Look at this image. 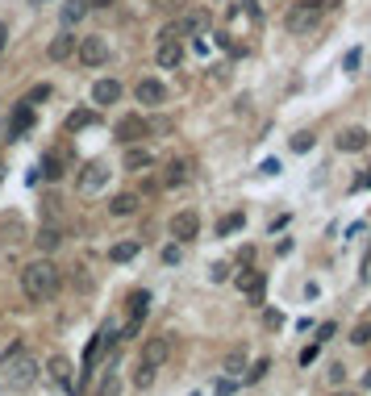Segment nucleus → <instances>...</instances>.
<instances>
[{
	"label": "nucleus",
	"mask_w": 371,
	"mask_h": 396,
	"mask_svg": "<svg viewBox=\"0 0 371 396\" xmlns=\"http://www.w3.org/2000/svg\"><path fill=\"white\" fill-rule=\"evenodd\" d=\"M59 267L50 263V259H34V263L21 271V288H25V296L34 301V305H42V301H50L54 292H59Z\"/></svg>",
	"instance_id": "obj_1"
},
{
	"label": "nucleus",
	"mask_w": 371,
	"mask_h": 396,
	"mask_svg": "<svg viewBox=\"0 0 371 396\" xmlns=\"http://www.w3.org/2000/svg\"><path fill=\"white\" fill-rule=\"evenodd\" d=\"M38 371H42V367H38V359H34V354H25V351H17V347H13V351L4 354V363H0V384L21 392V388H30V384L38 380Z\"/></svg>",
	"instance_id": "obj_2"
},
{
	"label": "nucleus",
	"mask_w": 371,
	"mask_h": 396,
	"mask_svg": "<svg viewBox=\"0 0 371 396\" xmlns=\"http://www.w3.org/2000/svg\"><path fill=\"white\" fill-rule=\"evenodd\" d=\"M167 354H171V338H167V334H159V338H146V342H142L138 367H134V384H138V388H150V384H154V371L167 363Z\"/></svg>",
	"instance_id": "obj_3"
},
{
	"label": "nucleus",
	"mask_w": 371,
	"mask_h": 396,
	"mask_svg": "<svg viewBox=\"0 0 371 396\" xmlns=\"http://www.w3.org/2000/svg\"><path fill=\"white\" fill-rule=\"evenodd\" d=\"M317 21H322L317 0H300V4H292V8H288V17H284L288 34H313V30H317Z\"/></svg>",
	"instance_id": "obj_4"
},
{
	"label": "nucleus",
	"mask_w": 371,
	"mask_h": 396,
	"mask_svg": "<svg viewBox=\"0 0 371 396\" xmlns=\"http://www.w3.org/2000/svg\"><path fill=\"white\" fill-rule=\"evenodd\" d=\"M75 54H80V63H84V67H104V63H109V42H104L100 34L80 38V42H75Z\"/></svg>",
	"instance_id": "obj_5"
},
{
	"label": "nucleus",
	"mask_w": 371,
	"mask_h": 396,
	"mask_svg": "<svg viewBox=\"0 0 371 396\" xmlns=\"http://www.w3.org/2000/svg\"><path fill=\"white\" fill-rule=\"evenodd\" d=\"M238 288H242V296H246L250 305H263V292H267V275H263V271H242V275H238Z\"/></svg>",
	"instance_id": "obj_6"
},
{
	"label": "nucleus",
	"mask_w": 371,
	"mask_h": 396,
	"mask_svg": "<svg viewBox=\"0 0 371 396\" xmlns=\"http://www.w3.org/2000/svg\"><path fill=\"white\" fill-rule=\"evenodd\" d=\"M47 371H50V380H54L63 392H75V388H80V384H75V376H71V359H63V354H50Z\"/></svg>",
	"instance_id": "obj_7"
},
{
	"label": "nucleus",
	"mask_w": 371,
	"mask_h": 396,
	"mask_svg": "<svg viewBox=\"0 0 371 396\" xmlns=\"http://www.w3.org/2000/svg\"><path fill=\"white\" fill-rule=\"evenodd\" d=\"M196 234H200V213L184 209V213L171 217V238H176V242H192Z\"/></svg>",
	"instance_id": "obj_8"
},
{
	"label": "nucleus",
	"mask_w": 371,
	"mask_h": 396,
	"mask_svg": "<svg viewBox=\"0 0 371 396\" xmlns=\"http://www.w3.org/2000/svg\"><path fill=\"white\" fill-rule=\"evenodd\" d=\"M176 30H180V38H188V34H205V30H209V13H205V8H188V13L176 17Z\"/></svg>",
	"instance_id": "obj_9"
},
{
	"label": "nucleus",
	"mask_w": 371,
	"mask_h": 396,
	"mask_svg": "<svg viewBox=\"0 0 371 396\" xmlns=\"http://www.w3.org/2000/svg\"><path fill=\"white\" fill-rule=\"evenodd\" d=\"M134 96H138V104H163L167 100V88L159 84V80H138V88H134Z\"/></svg>",
	"instance_id": "obj_10"
},
{
	"label": "nucleus",
	"mask_w": 371,
	"mask_h": 396,
	"mask_svg": "<svg viewBox=\"0 0 371 396\" xmlns=\"http://www.w3.org/2000/svg\"><path fill=\"white\" fill-rule=\"evenodd\" d=\"M138 205H142L138 192H117V196L109 200V213H113V217H134V213H138Z\"/></svg>",
	"instance_id": "obj_11"
},
{
	"label": "nucleus",
	"mask_w": 371,
	"mask_h": 396,
	"mask_svg": "<svg viewBox=\"0 0 371 396\" xmlns=\"http://www.w3.org/2000/svg\"><path fill=\"white\" fill-rule=\"evenodd\" d=\"M104 179H109V163H104V159H92V163L84 167V176H80V188H84V192H96Z\"/></svg>",
	"instance_id": "obj_12"
},
{
	"label": "nucleus",
	"mask_w": 371,
	"mask_h": 396,
	"mask_svg": "<svg viewBox=\"0 0 371 396\" xmlns=\"http://www.w3.org/2000/svg\"><path fill=\"white\" fill-rule=\"evenodd\" d=\"M34 126V104L30 100H21L17 109H13V121H8V138H21V133Z\"/></svg>",
	"instance_id": "obj_13"
},
{
	"label": "nucleus",
	"mask_w": 371,
	"mask_h": 396,
	"mask_svg": "<svg viewBox=\"0 0 371 396\" xmlns=\"http://www.w3.org/2000/svg\"><path fill=\"white\" fill-rule=\"evenodd\" d=\"M88 8H92L88 0H63V8H59V21L71 30V25H80V21L88 17Z\"/></svg>",
	"instance_id": "obj_14"
},
{
	"label": "nucleus",
	"mask_w": 371,
	"mask_h": 396,
	"mask_svg": "<svg viewBox=\"0 0 371 396\" xmlns=\"http://www.w3.org/2000/svg\"><path fill=\"white\" fill-rule=\"evenodd\" d=\"M113 342H117V330H113V325H104V330H100V334L92 338V347H88V354H84V367H92L96 359L104 354V347H113Z\"/></svg>",
	"instance_id": "obj_15"
},
{
	"label": "nucleus",
	"mask_w": 371,
	"mask_h": 396,
	"mask_svg": "<svg viewBox=\"0 0 371 396\" xmlns=\"http://www.w3.org/2000/svg\"><path fill=\"white\" fill-rule=\"evenodd\" d=\"M121 100V84L117 80H96L92 84V104H117Z\"/></svg>",
	"instance_id": "obj_16"
},
{
	"label": "nucleus",
	"mask_w": 371,
	"mask_h": 396,
	"mask_svg": "<svg viewBox=\"0 0 371 396\" xmlns=\"http://www.w3.org/2000/svg\"><path fill=\"white\" fill-rule=\"evenodd\" d=\"M188 172H192L188 159H171L167 172H163V188H180V184H188Z\"/></svg>",
	"instance_id": "obj_17"
},
{
	"label": "nucleus",
	"mask_w": 371,
	"mask_h": 396,
	"mask_svg": "<svg viewBox=\"0 0 371 396\" xmlns=\"http://www.w3.org/2000/svg\"><path fill=\"white\" fill-rule=\"evenodd\" d=\"M142 133H150V130H146V121H142L138 113H134V117H121V121H117V138H121V142H138Z\"/></svg>",
	"instance_id": "obj_18"
},
{
	"label": "nucleus",
	"mask_w": 371,
	"mask_h": 396,
	"mask_svg": "<svg viewBox=\"0 0 371 396\" xmlns=\"http://www.w3.org/2000/svg\"><path fill=\"white\" fill-rule=\"evenodd\" d=\"M47 54H50V59H54V63H63V59H71V54H75V38H71V34L63 30L59 38H50Z\"/></svg>",
	"instance_id": "obj_19"
},
{
	"label": "nucleus",
	"mask_w": 371,
	"mask_h": 396,
	"mask_svg": "<svg viewBox=\"0 0 371 396\" xmlns=\"http://www.w3.org/2000/svg\"><path fill=\"white\" fill-rule=\"evenodd\" d=\"M0 242H4V246L25 242V225H21V217H4V221H0Z\"/></svg>",
	"instance_id": "obj_20"
},
{
	"label": "nucleus",
	"mask_w": 371,
	"mask_h": 396,
	"mask_svg": "<svg viewBox=\"0 0 371 396\" xmlns=\"http://www.w3.org/2000/svg\"><path fill=\"white\" fill-rule=\"evenodd\" d=\"M180 59H184V46H180V38H171V42H159V67H180Z\"/></svg>",
	"instance_id": "obj_21"
},
{
	"label": "nucleus",
	"mask_w": 371,
	"mask_h": 396,
	"mask_svg": "<svg viewBox=\"0 0 371 396\" xmlns=\"http://www.w3.org/2000/svg\"><path fill=\"white\" fill-rule=\"evenodd\" d=\"M34 242H38V251H59V246H63V229H59V225H42V229H38V234H34Z\"/></svg>",
	"instance_id": "obj_22"
},
{
	"label": "nucleus",
	"mask_w": 371,
	"mask_h": 396,
	"mask_svg": "<svg viewBox=\"0 0 371 396\" xmlns=\"http://www.w3.org/2000/svg\"><path fill=\"white\" fill-rule=\"evenodd\" d=\"M338 150H351V155L367 150V130H346V133H338Z\"/></svg>",
	"instance_id": "obj_23"
},
{
	"label": "nucleus",
	"mask_w": 371,
	"mask_h": 396,
	"mask_svg": "<svg viewBox=\"0 0 371 396\" xmlns=\"http://www.w3.org/2000/svg\"><path fill=\"white\" fill-rule=\"evenodd\" d=\"M150 163H154V155H150L146 146H130V150H126V172H146Z\"/></svg>",
	"instance_id": "obj_24"
},
{
	"label": "nucleus",
	"mask_w": 371,
	"mask_h": 396,
	"mask_svg": "<svg viewBox=\"0 0 371 396\" xmlns=\"http://www.w3.org/2000/svg\"><path fill=\"white\" fill-rule=\"evenodd\" d=\"M138 251H142V242H138V238H130V242H117V246L109 251V259H113V263H130Z\"/></svg>",
	"instance_id": "obj_25"
},
{
	"label": "nucleus",
	"mask_w": 371,
	"mask_h": 396,
	"mask_svg": "<svg viewBox=\"0 0 371 396\" xmlns=\"http://www.w3.org/2000/svg\"><path fill=\"white\" fill-rule=\"evenodd\" d=\"M88 126H96L92 109H75V113L67 117V133H80V130H88Z\"/></svg>",
	"instance_id": "obj_26"
},
{
	"label": "nucleus",
	"mask_w": 371,
	"mask_h": 396,
	"mask_svg": "<svg viewBox=\"0 0 371 396\" xmlns=\"http://www.w3.org/2000/svg\"><path fill=\"white\" fill-rule=\"evenodd\" d=\"M242 371H246V351H230L226 354V376L242 380Z\"/></svg>",
	"instance_id": "obj_27"
},
{
	"label": "nucleus",
	"mask_w": 371,
	"mask_h": 396,
	"mask_svg": "<svg viewBox=\"0 0 371 396\" xmlns=\"http://www.w3.org/2000/svg\"><path fill=\"white\" fill-rule=\"evenodd\" d=\"M130 313H134V321H142L150 313V292H130Z\"/></svg>",
	"instance_id": "obj_28"
},
{
	"label": "nucleus",
	"mask_w": 371,
	"mask_h": 396,
	"mask_svg": "<svg viewBox=\"0 0 371 396\" xmlns=\"http://www.w3.org/2000/svg\"><path fill=\"white\" fill-rule=\"evenodd\" d=\"M38 172L47 179H59L63 176V159H59V155H42V167H38Z\"/></svg>",
	"instance_id": "obj_29"
},
{
	"label": "nucleus",
	"mask_w": 371,
	"mask_h": 396,
	"mask_svg": "<svg viewBox=\"0 0 371 396\" xmlns=\"http://www.w3.org/2000/svg\"><path fill=\"white\" fill-rule=\"evenodd\" d=\"M242 225H246V217H242V213H230V217L217 221V234H221V238H230L233 229H242Z\"/></svg>",
	"instance_id": "obj_30"
},
{
	"label": "nucleus",
	"mask_w": 371,
	"mask_h": 396,
	"mask_svg": "<svg viewBox=\"0 0 371 396\" xmlns=\"http://www.w3.org/2000/svg\"><path fill=\"white\" fill-rule=\"evenodd\" d=\"M351 342H355V347H367L371 342V321H359V325L351 330Z\"/></svg>",
	"instance_id": "obj_31"
},
{
	"label": "nucleus",
	"mask_w": 371,
	"mask_h": 396,
	"mask_svg": "<svg viewBox=\"0 0 371 396\" xmlns=\"http://www.w3.org/2000/svg\"><path fill=\"white\" fill-rule=\"evenodd\" d=\"M267 371H272V359H259V363H255V367L246 371V384H259V380H263Z\"/></svg>",
	"instance_id": "obj_32"
},
{
	"label": "nucleus",
	"mask_w": 371,
	"mask_h": 396,
	"mask_svg": "<svg viewBox=\"0 0 371 396\" xmlns=\"http://www.w3.org/2000/svg\"><path fill=\"white\" fill-rule=\"evenodd\" d=\"M238 392V380H233V376H221V380H217V396H233Z\"/></svg>",
	"instance_id": "obj_33"
},
{
	"label": "nucleus",
	"mask_w": 371,
	"mask_h": 396,
	"mask_svg": "<svg viewBox=\"0 0 371 396\" xmlns=\"http://www.w3.org/2000/svg\"><path fill=\"white\" fill-rule=\"evenodd\" d=\"M317 354H322V342H309V347H305V351H300V363H305V367H309V363H313V359H317Z\"/></svg>",
	"instance_id": "obj_34"
},
{
	"label": "nucleus",
	"mask_w": 371,
	"mask_h": 396,
	"mask_svg": "<svg viewBox=\"0 0 371 396\" xmlns=\"http://www.w3.org/2000/svg\"><path fill=\"white\" fill-rule=\"evenodd\" d=\"M292 150H313V133H296L292 138Z\"/></svg>",
	"instance_id": "obj_35"
},
{
	"label": "nucleus",
	"mask_w": 371,
	"mask_h": 396,
	"mask_svg": "<svg viewBox=\"0 0 371 396\" xmlns=\"http://www.w3.org/2000/svg\"><path fill=\"white\" fill-rule=\"evenodd\" d=\"M209 280H213V284H226V280H230V267H226V263H217L213 271H209Z\"/></svg>",
	"instance_id": "obj_36"
},
{
	"label": "nucleus",
	"mask_w": 371,
	"mask_h": 396,
	"mask_svg": "<svg viewBox=\"0 0 371 396\" xmlns=\"http://www.w3.org/2000/svg\"><path fill=\"white\" fill-rule=\"evenodd\" d=\"M334 334H338V325H334V321H325V325H317V342H329Z\"/></svg>",
	"instance_id": "obj_37"
},
{
	"label": "nucleus",
	"mask_w": 371,
	"mask_h": 396,
	"mask_svg": "<svg viewBox=\"0 0 371 396\" xmlns=\"http://www.w3.org/2000/svg\"><path fill=\"white\" fill-rule=\"evenodd\" d=\"M325 376H329V384H342V380H346V367H342V363H334Z\"/></svg>",
	"instance_id": "obj_38"
},
{
	"label": "nucleus",
	"mask_w": 371,
	"mask_h": 396,
	"mask_svg": "<svg viewBox=\"0 0 371 396\" xmlns=\"http://www.w3.org/2000/svg\"><path fill=\"white\" fill-rule=\"evenodd\" d=\"M47 96H50V84H38V88L30 92L25 100H30V104H38V100H47Z\"/></svg>",
	"instance_id": "obj_39"
},
{
	"label": "nucleus",
	"mask_w": 371,
	"mask_h": 396,
	"mask_svg": "<svg viewBox=\"0 0 371 396\" xmlns=\"http://www.w3.org/2000/svg\"><path fill=\"white\" fill-rule=\"evenodd\" d=\"M42 205H47V217H59V205H63V200H59V196L50 192V196H47V200H42Z\"/></svg>",
	"instance_id": "obj_40"
},
{
	"label": "nucleus",
	"mask_w": 371,
	"mask_h": 396,
	"mask_svg": "<svg viewBox=\"0 0 371 396\" xmlns=\"http://www.w3.org/2000/svg\"><path fill=\"white\" fill-rule=\"evenodd\" d=\"M259 172H263V176H279V172H284V167H279V159H267V163H263V167H259Z\"/></svg>",
	"instance_id": "obj_41"
},
{
	"label": "nucleus",
	"mask_w": 371,
	"mask_h": 396,
	"mask_svg": "<svg viewBox=\"0 0 371 396\" xmlns=\"http://www.w3.org/2000/svg\"><path fill=\"white\" fill-rule=\"evenodd\" d=\"M100 396H117V380H113V376H109V380L100 384Z\"/></svg>",
	"instance_id": "obj_42"
},
{
	"label": "nucleus",
	"mask_w": 371,
	"mask_h": 396,
	"mask_svg": "<svg viewBox=\"0 0 371 396\" xmlns=\"http://www.w3.org/2000/svg\"><path fill=\"white\" fill-rule=\"evenodd\" d=\"M163 263H180V246H167L163 251Z\"/></svg>",
	"instance_id": "obj_43"
},
{
	"label": "nucleus",
	"mask_w": 371,
	"mask_h": 396,
	"mask_svg": "<svg viewBox=\"0 0 371 396\" xmlns=\"http://www.w3.org/2000/svg\"><path fill=\"white\" fill-rule=\"evenodd\" d=\"M250 259H255V251L246 246V251H238V267H250Z\"/></svg>",
	"instance_id": "obj_44"
},
{
	"label": "nucleus",
	"mask_w": 371,
	"mask_h": 396,
	"mask_svg": "<svg viewBox=\"0 0 371 396\" xmlns=\"http://www.w3.org/2000/svg\"><path fill=\"white\" fill-rule=\"evenodd\" d=\"M154 8H180V0H154Z\"/></svg>",
	"instance_id": "obj_45"
},
{
	"label": "nucleus",
	"mask_w": 371,
	"mask_h": 396,
	"mask_svg": "<svg viewBox=\"0 0 371 396\" xmlns=\"http://www.w3.org/2000/svg\"><path fill=\"white\" fill-rule=\"evenodd\" d=\"M338 4H342V0H317V8H322V13H325V8H338Z\"/></svg>",
	"instance_id": "obj_46"
},
{
	"label": "nucleus",
	"mask_w": 371,
	"mask_h": 396,
	"mask_svg": "<svg viewBox=\"0 0 371 396\" xmlns=\"http://www.w3.org/2000/svg\"><path fill=\"white\" fill-rule=\"evenodd\" d=\"M92 8H109V4H117V0H88Z\"/></svg>",
	"instance_id": "obj_47"
},
{
	"label": "nucleus",
	"mask_w": 371,
	"mask_h": 396,
	"mask_svg": "<svg viewBox=\"0 0 371 396\" xmlns=\"http://www.w3.org/2000/svg\"><path fill=\"white\" fill-rule=\"evenodd\" d=\"M4 46H8V30L0 25V54H4Z\"/></svg>",
	"instance_id": "obj_48"
},
{
	"label": "nucleus",
	"mask_w": 371,
	"mask_h": 396,
	"mask_svg": "<svg viewBox=\"0 0 371 396\" xmlns=\"http://www.w3.org/2000/svg\"><path fill=\"white\" fill-rule=\"evenodd\" d=\"M359 188H371V167H367V176L359 179Z\"/></svg>",
	"instance_id": "obj_49"
},
{
	"label": "nucleus",
	"mask_w": 371,
	"mask_h": 396,
	"mask_svg": "<svg viewBox=\"0 0 371 396\" xmlns=\"http://www.w3.org/2000/svg\"><path fill=\"white\" fill-rule=\"evenodd\" d=\"M363 388H371V371H367V376H363Z\"/></svg>",
	"instance_id": "obj_50"
},
{
	"label": "nucleus",
	"mask_w": 371,
	"mask_h": 396,
	"mask_svg": "<svg viewBox=\"0 0 371 396\" xmlns=\"http://www.w3.org/2000/svg\"><path fill=\"white\" fill-rule=\"evenodd\" d=\"M342 396H351V392H342Z\"/></svg>",
	"instance_id": "obj_51"
},
{
	"label": "nucleus",
	"mask_w": 371,
	"mask_h": 396,
	"mask_svg": "<svg viewBox=\"0 0 371 396\" xmlns=\"http://www.w3.org/2000/svg\"><path fill=\"white\" fill-rule=\"evenodd\" d=\"M38 4H42V0H38Z\"/></svg>",
	"instance_id": "obj_52"
}]
</instances>
